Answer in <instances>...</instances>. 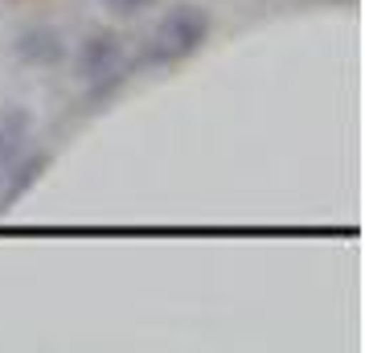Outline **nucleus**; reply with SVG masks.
<instances>
[{"label":"nucleus","mask_w":365,"mask_h":353,"mask_svg":"<svg viewBox=\"0 0 365 353\" xmlns=\"http://www.w3.org/2000/svg\"><path fill=\"white\" fill-rule=\"evenodd\" d=\"M210 9H201V4H173L165 17L152 25L148 41H144V66H177L185 58H193V53L210 41Z\"/></svg>","instance_id":"obj_1"},{"label":"nucleus","mask_w":365,"mask_h":353,"mask_svg":"<svg viewBox=\"0 0 365 353\" xmlns=\"http://www.w3.org/2000/svg\"><path fill=\"white\" fill-rule=\"evenodd\" d=\"M74 70H78V83L86 91V103H107L119 86L128 83L132 74V53L123 46V37L111 29H95L78 41L74 50Z\"/></svg>","instance_id":"obj_2"},{"label":"nucleus","mask_w":365,"mask_h":353,"mask_svg":"<svg viewBox=\"0 0 365 353\" xmlns=\"http://www.w3.org/2000/svg\"><path fill=\"white\" fill-rule=\"evenodd\" d=\"M13 53H17V62L34 70H53L66 62V34L58 29V25H46V21H37V25H25L17 37H13Z\"/></svg>","instance_id":"obj_3"},{"label":"nucleus","mask_w":365,"mask_h":353,"mask_svg":"<svg viewBox=\"0 0 365 353\" xmlns=\"http://www.w3.org/2000/svg\"><path fill=\"white\" fill-rule=\"evenodd\" d=\"M46 168H50V152H34V156L25 152V156H17L9 168H0V173H4V181H0V214H9V210L41 181Z\"/></svg>","instance_id":"obj_4"},{"label":"nucleus","mask_w":365,"mask_h":353,"mask_svg":"<svg viewBox=\"0 0 365 353\" xmlns=\"http://www.w3.org/2000/svg\"><path fill=\"white\" fill-rule=\"evenodd\" d=\"M29 140H34V116L29 107H0V168H9L17 156L29 152Z\"/></svg>","instance_id":"obj_5"},{"label":"nucleus","mask_w":365,"mask_h":353,"mask_svg":"<svg viewBox=\"0 0 365 353\" xmlns=\"http://www.w3.org/2000/svg\"><path fill=\"white\" fill-rule=\"evenodd\" d=\"M103 4H107L115 17H140V13H148L156 0H103Z\"/></svg>","instance_id":"obj_6"}]
</instances>
